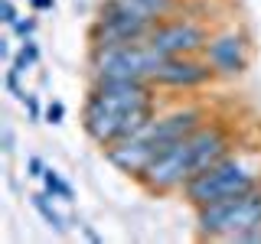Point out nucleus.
I'll return each instance as SVG.
<instances>
[{
  "label": "nucleus",
  "mask_w": 261,
  "mask_h": 244,
  "mask_svg": "<svg viewBox=\"0 0 261 244\" xmlns=\"http://www.w3.org/2000/svg\"><path fill=\"white\" fill-rule=\"evenodd\" d=\"M30 7L36 13H46V10H53V7H56V0H30Z\"/></svg>",
  "instance_id": "21"
},
{
  "label": "nucleus",
  "mask_w": 261,
  "mask_h": 244,
  "mask_svg": "<svg viewBox=\"0 0 261 244\" xmlns=\"http://www.w3.org/2000/svg\"><path fill=\"white\" fill-rule=\"evenodd\" d=\"M150 81L160 92H199L216 81V72L209 69L202 55H170L160 62Z\"/></svg>",
  "instance_id": "10"
},
{
  "label": "nucleus",
  "mask_w": 261,
  "mask_h": 244,
  "mask_svg": "<svg viewBox=\"0 0 261 244\" xmlns=\"http://www.w3.org/2000/svg\"><path fill=\"white\" fill-rule=\"evenodd\" d=\"M13 150V130L10 124H4V153H10Z\"/></svg>",
  "instance_id": "22"
},
{
  "label": "nucleus",
  "mask_w": 261,
  "mask_h": 244,
  "mask_svg": "<svg viewBox=\"0 0 261 244\" xmlns=\"http://www.w3.org/2000/svg\"><path fill=\"white\" fill-rule=\"evenodd\" d=\"M46 169H49V166L43 163V157H30V160H27V176H30V179H43Z\"/></svg>",
  "instance_id": "19"
},
{
  "label": "nucleus",
  "mask_w": 261,
  "mask_h": 244,
  "mask_svg": "<svg viewBox=\"0 0 261 244\" xmlns=\"http://www.w3.org/2000/svg\"><path fill=\"white\" fill-rule=\"evenodd\" d=\"M261 186V157L248 150H232L225 160L212 163L199 176H193L183 186V202L193 208L209 205V202L228 199V195H242Z\"/></svg>",
  "instance_id": "3"
},
{
  "label": "nucleus",
  "mask_w": 261,
  "mask_h": 244,
  "mask_svg": "<svg viewBox=\"0 0 261 244\" xmlns=\"http://www.w3.org/2000/svg\"><path fill=\"white\" fill-rule=\"evenodd\" d=\"M209 117H212V114H209L206 104H176V108H160L141 130H137V134H141L144 140H150L163 153L170 143H176V140H183V137H190L193 130H199ZM160 153H157V157H160Z\"/></svg>",
  "instance_id": "8"
},
{
  "label": "nucleus",
  "mask_w": 261,
  "mask_h": 244,
  "mask_svg": "<svg viewBox=\"0 0 261 244\" xmlns=\"http://www.w3.org/2000/svg\"><path fill=\"white\" fill-rule=\"evenodd\" d=\"M258 228H261V186L251 192L228 195V199H219V202L196 208V231H199V238L245 244L248 234H255Z\"/></svg>",
  "instance_id": "4"
},
{
  "label": "nucleus",
  "mask_w": 261,
  "mask_h": 244,
  "mask_svg": "<svg viewBox=\"0 0 261 244\" xmlns=\"http://www.w3.org/2000/svg\"><path fill=\"white\" fill-rule=\"evenodd\" d=\"M43 189L53 195V199H62V202H75V189L62 179V173H56L53 166L43 173Z\"/></svg>",
  "instance_id": "13"
},
{
  "label": "nucleus",
  "mask_w": 261,
  "mask_h": 244,
  "mask_svg": "<svg viewBox=\"0 0 261 244\" xmlns=\"http://www.w3.org/2000/svg\"><path fill=\"white\" fill-rule=\"evenodd\" d=\"M0 59L13 62V52H10V43H7V39H0Z\"/></svg>",
  "instance_id": "24"
},
{
  "label": "nucleus",
  "mask_w": 261,
  "mask_h": 244,
  "mask_svg": "<svg viewBox=\"0 0 261 244\" xmlns=\"http://www.w3.org/2000/svg\"><path fill=\"white\" fill-rule=\"evenodd\" d=\"M82 234H85V238H88V241H95V244H98V241H101V234H98V231H95V228H92V225H82Z\"/></svg>",
  "instance_id": "23"
},
{
  "label": "nucleus",
  "mask_w": 261,
  "mask_h": 244,
  "mask_svg": "<svg viewBox=\"0 0 261 244\" xmlns=\"http://www.w3.org/2000/svg\"><path fill=\"white\" fill-rule=\"evenodd\" d=\"M160 88L144 78H105L88 81L82 104V130L95 146H111L114 140L137 134L160 111Z\"/></svg>",
  "instance_id": "1"
},
{
  "label": "nucleus",
  "mask_w": 261,
  "mask_h": 244,
  "mask_svg": "<svg viewBox=\"0 0 261 244\" xmlns=\"http://www.w3.org/2000/svg\"><path fill=\"white\" fill-rule=\"evenodd\" d=\"M160 55L150 43H124V46H88V81H105V78H144L150 81L153 72L160 69Z\"/></svg>",
  "instance_id": "5"
},
{
  "label": "nucleus",
  "mask_w": 261,
  "mask_h": 244,
  "mask_svg": "<svg viewBox=\"0 0 261 244\" xmlns=\"http://www.w3.org/2000/svg\"><path fill=\"white\" fill-rule=\"evenodd\" d=\"M0 20L7 23V26H16V20H20V13H16V4L13 0H0Z\"/></svg>",
  "instance_id": "16"
},
{
  "label": "nucleus",
  "mask_w": 261,
  "mask_h": 244,
  "mask_svg": "<svg viewBox=\"0 0 261 244\" xmlns=\"http://www.w3.org/2000/svg\"><path fill=\"white\" fill-rule=\"evenodd\" d=\"M7 92H10L13 98H20V101L27 98V92L20 88V72H16V69H7Z\"/></svg>",
  "instance_id": "18"
},
{
  "label": "nucleus",
  "mask_w": 261,
  "mask_h": 244,
  "mask_svg": "<svg viewBox=\"0 0 261 244\" xmlns=\"http://www.w3.org/2000/svg\"><path fill=\"white\" fill-rule=\"evenodd\" d=\"M13 33L20 39H33V33H36V20H33V16H20L16 26H13Z\"/></svg>",
  "instance_id": "17"
},
{
  "label": "nucleus",
  "mask_w": 261,
  "mask_h": 244,
  "mask_svg": "<svg viewBox=\"0 0 261 244\" xmlns=\"http://www.w3.org/2000/svg\"><path fill=\"white\" fill-rule=\"evenodd\" d=\"M157 23L134 13L127 0H101L98 16L88 26V46H124V43H144Z\"/></svg>",
  "instance_id": "6"
},
{
  "label": "nucleus",
  "mask_w": 261,
  "mask_h": 244,
  "mask_svg": "<svg viewBox=\"0 0 261 244\" xmlns=\"http://www.w3.org/2000/svg\"><path fill=\"white\" fill-rule=\"evenodd\" d=\"M49 199H53V195H49L46 189H43V192H33V195H30L33 208H36V215L43 218V222H46L49 228H53L56 234H65V231H69V225H65V218L59 215V208H56V205H53Z\"/></svg>",
  "instance_id": "12"
},
{
  "label": "nucleus",
  "mask_w": 261,
  "mask_h": 244,
  "mask_svg": "<svg viewBox=\"0 0 261 244\" xmlns=\"http://www.w3.org/2000/svg\"><path fill=\"white\" fill-rule=\"evenodd\" d=\"M23 104H27V114H30V120H43V117H46V111L39 108V101H36L33 95H27V98H23Z\"/></svg>",
  "instance_id": "20"
},
{
  "label": "nucleus",
  "mask_w": 261,
  "mask_h": 244,
  "mask_svg": "<svg viewBox=\"0 0 261 244\" xmlns=\"http://www.w3.org/2000/svg\"><path fill=\"white\" fill-rule=\"evenodd\" d=\"M235 150V130L228 120L209 117L199 130H193L190 137L170 143L141 176L134 179L144 192L150 195H173L183 192V186L193 176H199L202 169H209L212 163L225 160Z\"/></svg>",
  "instance_id": "2"
},
{
  "label": "nucleus",
  "mask_w": 261,
  "mask_h": 244,
  "mask_svg": "<svg viewBox=\"0 0 261 244\" xmlns=\"http://www.w3.org/2000/svg\"><path fill=\"white\" fill-rule=\"evenodd\" d=\"M36 62H39V46L33 43V39H23V43H20V49L13 52V62H10V69H16L20 75H27V72H30Z\"/></svg>",
  "instance_id": "14"
},
{
  "label": "nucleus",
  "mask_w": 261,
  "mask_h": 244,
  "mask_svg": "<svg viewBox=\"0 0 261 244\" xmlns=\"http://www.w3.org/2000/svg\"><path fill=\"white\" fill-rule=\"evenodd\" d=\"M202 59L209 62V69L216 72L219 81L242 78L251 65V36L235 23L222 29H212L209 43L202 49Z\"/></svg>",
  "instance_id": "7"
},
{
  "label": "nucleus",
  "mask_w": 261,
  "mask_h": 244,
  "mask_svg": "<svg viewBox=\"0 0 261 244\" xmlns=\"http://www.w3.org/2000/svg\"><path fill=\"white\" fill-rule=\"evenodd\" d=\"M62 120H65V104L62 101H49L46 104V124H62Z\"/></svg>",
  "instance_id": "15"
},
{
  "label": "nucleus",
  "mask_w": 261,
  "mask_h": 244,
  "mask_svg": "<svg viewBox=\"0 0 261 244\" xmlns=\"http://www.w3.org/2000/svg\"><path fill=\"white\" fill-rule=\"evenodd\" d=\"M212 36V29L206 26L202 20H196V16H167V20H160L153 33L147 36V43L157 49L160 55H202V49H206Z\"/></svg>",
  "instance_id": "9"
},
{
  "label": "nucleus",
  "mask_w": 261,
  "mask_h": 244,
  "mask_svg": "<svg viewBox=\"0 0 261 244\" xmlns=\"http://www.w3.org/2000/svg\"><path fill=\"white\" fill-rule=\"evenodd\" d=\"M157 153L160 150L150 140H144L141 134H130V137H124V140H114L111 146H105V160H108L118 173H124L130 179L141 176L144 169L157 160Z\"/></svg>",
  "instance_id": "11"
}]
</instances>
